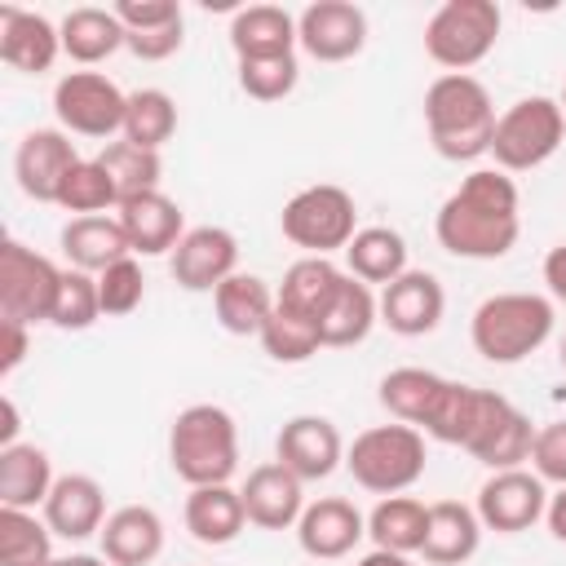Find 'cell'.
<instances>
[{"label":"cell","instance_id":"6da1fadb","mask_svg":"<svg viewBox=\"0 0 566 566\" xmlns=\"http://www.w3.org/2000/svg\"><path fill=\"white\" fill-rule=\"evenodd\" d=\"M517 186L500 168H473L438 208L433 234L460 261H500L522 234Z\"/></svg>","mask_w":566,"mask_h":566},{"label":"cell","instance_id":"7a4b0ae2","mask_svg":"<svg viewBox=\"0 0 566 566\" xmlns=\"http://www.w3.org/2000/svg\"><path fill=\"white\" fill-rule=\"evenodd\" d=\"M495 102L478 75L447 71L424 88V128L442 159L469 164L478 155H491L495 137Z\"/></svg>","mask_w":566,"mask_h":566},{"label":"cell","instance_id":"3957f363","mask_svg":"<svg viewBox=\"0 0 566 566\" xmlns=\"http://www.w3.org/2000/svg\"><path fill=\"white\" fill-rule=\"evenodd\" d=\"M168 464L186 486H221L239 469V424L217 402L177 411L168 429Z\"/></svg>","mask_w":566,"mask_h":566},{"label":"cell","instance_id":"277c9868","mask_svg":"<svg viewBox=\"0 0 566 566\" xmlns=\"http://www.w3.org/2000/svg\"><path fill=\"white\" fill-rule=\"evenodd\" d=\"M553 301L539 292H495L469 318V340L486 363H522L553 336Z\"/></svg>","mask_w":566,"mask_h":566},{"label":"cell","instance_id":"5b68a950","mask_svg":"<svg viewBox=\"0 0 566 566\" xmlns=\"http://www.w3.org/2000/svg\"><path fill=\"white\" fill-rule=\"evenodd\" d=\"M345 469L371 495H402L424 478V433L402 420L371 424L345 447Z\"/></svg>","mask_w":566,"mask_h":566},{"label":"cell","instance_id":"8992f818","mask_svg":"<svg viewBox=\"0 0 566 566\" xmlns=\"http://www.w3.org/2000/svg\"><path fill=\"white\" fill-rule=\"evenodd\" d=\"M279 226H283V239L305 248V256H327V252H345L349 239L358 234V208L345 186L318 181L296 190L283 203Z\"/></svg>","mask_w":566,"mask_h":566},{"label":"cell","instance_id":"52a82bcc","mask_svg":"<svg viewBox=\"0 0 566 566\" xmlns=\"http://www.w3.org/2000/svg\"><path fill=\"white\" fill-rule=\"evenodd\" d=\"M562 137H566V111H562V102H553L544 93L522 97V102H513L495 119V137H491L495 168L500 172H531V168H539L544 159L557 155Z\"/></svg>","mask_w":566,"mask_h":566},{"label":"cell","instance_id":"ba28073f","mask_svg":"<svg viewBox=\"0 0 566 566\" xmlns=\"http://www.w3.org/2000/svg\"><path fill=\"white\" fill-rule=\"evenodd\" d=\"M500 22L504 18L495 0H447L424 22V53L438 66L469 75V66H478L495 49Z\"/></svg>","mask_w":566,"mask_h":566},{"label":"cell","instance_id":"9c48e42d","mask_svg":"<svg viewBox=\"0 0 566 566\" xmlns=\"http://www.w3.org/2000/svg\"><path fill=\"white\" fill-rule=\"evenodd\" d=\"M57 283L62 270L40 256L35 248L4 239L0 248V318L9 323H49L53 318V301H57Z\"/></svg>","mask_w":566,"mask_h":566},{"label":"cell","instance_id":"30bf717a","mask_svg":"<svg viewBox=\"0 0 566 566\" xmlns=\"http://www.w3.org/2000/svg\"><path fill=\"white\" fill-rule=\"evenodd\" d=\"M124 106H128V93H119V84L106 80L102 71H71L53 84V115L62 133H75V137L124 133Z\"/></svg>","mask_w":566,"mask_h":566},{"label":"cell","instance_id":"8fae6325","mask_svg":"<svg viewBox=\"0 0 566 566\" xmlns=\"http://www.w3.org/2000/svg\"><path fill=\"white\" fill-rule=\"evenodd\" d=\"M544 513H548V491H544L539 473L500 469L478 491V522H482V531L517 535V531H531Z\"/></svg>","mask_w":566,"mask_h":566},{"label":"cell","instance_id":"7c38bea8","mask_svg":"<svg viewBox=\"0 0 566 566\" xmlns=\"http://www.w3.org/2000/svg\"><path fill=\"white\" fill-rule=\"evenodd\" d=\"M296 44L314 62H349L367 44V13L349 0H314L296 18Z\"/></svg>","mask_w":566,"mask_h":566},{"label":"cell","instance_id":"4fadbf2b","mask_svg":"<svg viewBox=\"0 0 566 566\" xmlns=\"http://www.w3.org/2000/svg\"><path fill=\"white\" fill-rule=\"evenodd\" d=\"M168 270L186 292H217L230 274H239V239L226 226H195L172 248Z\"/></svg>","mask_w":566,"mask_h":566},{"label":"cell","instance_id":"5bb4252c","mask_svg":"<svg viewBox=\"0 0 566 566\" xmlns=\"http://www.w3.org/2000/svg\"><path fill=\"white\" fill-rule=\"evenodd\" d=\"M75 164H80L75 142L62 128H31L13 150L18 190L35 203H57V190H62V181Z\"/></svg>","mask_w":566,"mask_h":566},{"label":"cell","instance_id":"9a60e30c","mask_svg":"<svg viewBox=\"0 0 566 566\" xmlns=\"http://www.w3.org/2000/svg\"><path fill=\"white\" fill-rule=\"evenodd\" d=\"M274 455L301 482H323L345 464V442L327 416H292L274 438Z\"/></svg>","mask_w":566,"mask_h":566},{"label":"cell","instance_id":"2e32d148","mask_svg":"<svg viewBox=\"0 0 566 566\" xmlns=\"http://www.w3.org/2000/svg\"><path fill=\"white\" fill-rule=\"evenodd\" d=\"M115 18L124 22V49L142 62H164L186 40V13L177 0H119Z\"/></svg>","mask_w":566,"mask_h":566},{"label":"cell","instance_id":"e0dca14e","mask_svg":"<svg viewBox=\"0 0 566 566\" xmlns=\"http://www.w3.org/2000/svg\"><path fill=\"white\" fill-rule=\"evenodd\" d=\"M447 292L429 270H407L380 292V323L394 336H429L442 323Z\"/></svg>","mask_w":566,"mask_h":566},{"label":"cell","instance_id":"ac0fdd59","mask_svg":"<svg viewBox=\"0 0 566 566\" xmlns=\"http://www.w3.org/2000/svg\"><path fill=\"white\" fill-rule=\"evenodd\" d=\"M239 495H243L248 522L261 526V531H287L305 513V482L292 469H283L279 460L256 464L248 473V482L239 486Z\"/></svg>","mask_w":566,"mask_h":566},{"label":"cell","instance_id":"d6986e66","mask_svg":"<svg viewBox=\"0 0 566 566\" xmlns=\"http://www.w3.org/2000/svg\"><path fill=\"white\" fill-rule=\"evenodd\" d=\"M367 535V517L340 500V495H323L314 504H305L301 522H296V544L305 557H318V562H336L345 553H354V544Z\"/></svg>","mask_w":566,"mask_h":566},{"label":"cell","instance_id":"ffe728a7","mask_svg":"<svg viewBox=\"0 0 566 566\" xmlns=\"http://www.w3.org/2000/svg\"><path fill=\"white\" fill-rule=\"evenodd\" d=\"M40 509H44L49 531L62 535V539L102 535V526H106V517H111V513H106V491H102V482L88 478V473H62Z\"/></svg>","mask_w":566,"mask_h":566},{"label":"cell","instance_id":"44dd1931","mask_svg":"<svg viewBox=\"0 0 566 566\" xmlns=\"http://www.w3.org/2000/svg\"><path fill=\"white\" fill-rule=\"evenodd\" d=\"M62 53V31L35 13V9H18V4H4L0 9V62L22 71V75H40L57 62Z\"/></svg>","mask_w":566,"mask_h":566},{"label":"cell","instance_id":"7402d4cb","mask_svg":"<svg viewBox=\"0 0 566 566\" xmlns=\"http://www.w3.org/2000/svg\"><path fill=\"white\" fill-rule=\"evenodd\" d=\"M124 234H128V248L137 256H164L181 243L186 234V217H181V203L168 199L164 190H146V195H133L115 208Z\"/></svg>","mask_w":566,"mask_h":566},{"label":"cell","instance_id":"603a6c76","mask_svg":"<svg viewBox=\"0 0 566 566\" xmlns=\"http://www.w3.org/2000/svg\"><path fill=\"white\" fill-rule=\"evenodd\" d=\"M164 553V517L146 504H124L102 526V557L111 566H150Z\"/></svg>","mask_w":566,"mask_h":566},{"label":"cell","instance_id":"cb8c5ba5","mask_svg":"<svg viewBox=\"0 0 566 566\" xmlns=\"http://www.w3.org/2000/svg\"><path fill=\"white\" fill-rule=\"evenodd\" d=\"M478 544H482L478 509H469L460 500L429 504V526H424V544H420L429 566H460L478 553Z\"/></svg>","mask_w":566,"mask_h":566},{"label":"cell","instance_id":"d4e9b609","mask_svg":"<svg viewBox=\"0 0 566 566\" xmlns=\"http://www.w3.org/2000/svg\"><path fill=\"white\" fill-rule=\"evenodd\" d=\"M230 49L239 62L287 57V53H296V18L279 4H248L230 18Z\"/></svg>","mask_w":566,"mask_h":566},{"label":"cell","instance_id":"484cf974","mask_svg":"<svg viewBox=\"0 0 566 566\" xmlns=\"http://www.w3.org/2000/svg\"><path fill=\"white\" fill-rule=\"evenodd\" d=\"M62 252H66L71 270H84V274H102L115 261L133 256L119 217H106V212L102 217H71L62 226Z\"/></svg>","mask_w":566,"mask_h":566},{"label":"cell","instance_id":"4316f807","mask_svg":"<svg viewBox=\"0 0 566 566\" xmlns=\"http://www.w3.org/2000/svg\"><path fill=\"white\" fill-rule=\"evenodd\" d=\"M380 323V301L371 296L367 283H358L354 274L340 279V287L332 292L323 318H318V336H323V349H349V345H363L367 332Z\"/></svg>","mask_w":566,"mask_h":566},{"label":"cell","instance_id":"83f0119b","mask_svg":"<svg viewBox=\"0 0 566 566\" xmlns=\"http://www.w3.org/2000/svg\"><path fill=\"white\" fill-rule=\"evenodd\" d=\"M248 526V513H243V495L221 482V486H190L186 495V531L208 544V548H221V544H234Z\"/></svg>","mask_w":566,"mask_h":566},{"label":"cell","instance_id":"f1b7e54d","mask_svg":"<svg viewBox=\"0 0 566 566\" xmlns=\"http://www.w3.org/2000/svg\"><path fill=\"white\" fill-rule=\"evenodd\" d=\"M53 460L35 442L0 447V504L4 509H35L53 491Z\"/></svg>","mask_w":566,"mask_h":566},{"label":"cell","instance_id":"f546056e","mask_svg":"<svg viewBox=\"0 0 566 566\" xmlns=\"http://www.w3.org/2000/svg\"><path fill=\"white\" fill-rule=\"evenodd\" d=\"M62 53L80 66H97L111 53L124 49V22L115 18V9H97V4H80L62 18Z\"/></svg>","mask_w":566,"mask_h":566},{"label":"cell","instance_id":"4dcf8cb0","mask_svg":"<svg viewBox=\"0 0 566 566\" xmlns=\"http://www.w3.org/2000/svg\"><path fill=\"white\" fill-rule=\"evenodd\" d=\"M340 279H345V270L336 261H327V256H301V261H292L283 270V283L274 292V305L292 310V314H301L310 323H318L323 310H327V301H332V292L340 287Z\"/></svg>","mask_w":566,"mask_h":566},{"label":"cell","instance_id":"1f68e13d","mask_svg":"<svg viewBox=\"0 0 566 566\" xmlns=\"http://www.w3.org/2000/svg\"><path fill=\"white\" fill-rule=\"evenodd\" d=\"M345 274H354L367 287H389L398 274H407V239L389 226H363L345 248Z\"/></svg>","mask_w":566,"mask_h":566},{"label":"cell","instance_id":"d6a6232c","mask_svg":"<svg viewBox=\"0 0 566 566\" xmlns=\"http://www.w3.org/2000/svg\"><path fill=\"white\" fill-rule=\"evenodd\" d=\"M212 310H217V323L230 332V336H261L265 318L274 314V292L261 274H230L217 292H212Z\"/></svg>","mask_w":566,"mask_h":566},{"label":"cell","instance_id":"836d02e7","mask_svg":"<svg viewBox=\"0 0 566 566\" xmlns=\"http://www.w3.org/2000/svg\"><path fill=\"white\" fill-rule=\"evenodd\" d=\"M424 526H429V504H420L416 495H385L367 513V535L376 539V548L407 553V557L420 553Z\"/></svg>","mask_w":566,"mask_h":566},{"label":"cell","instance_id":"e575fe53","mask_svg":"<svg viewBox=\"0 0 566 566\" xmlns=\"http://www.w3.org/2000/svg\"><path fill=\"white\" fill-rule=\"evenodd\" d=\"M53 562V531L35 517V509H4L0 504V566H49Z\"/></svg>","mask_w":566,"mask_h":566},{"label":"cell","instance_id":"d590c367","mask_svg":"<svg viewBox=\"0 0 566 566\" xmlns=\"http://www.w3.org/2000/svg\"><path fill=\"white\" fill-rule=\"evenodd\" d=\"M177 133V102L164 88H137L124 106V142L159 150Z\"/></svg>","mask_w":566,"mask_h":566},{"label":"cell","instance_id":"8d00e7d4","mask_svg":"<svg viewBox=\"0 0 566 566\" xmlns=\"http://www.w3.org/2000/svg\"><path fill=\"white\" fill-rule=\"evenodd\" d=\"M97 164L106 168V177L115 181V190H119V203L124 199H133V195H146V190H159V172H164V164H159V150H146V146H133V142H111L102 155H97Z\"/></svg>","mask_w":566,"mask_h":566},{"label":"cell","instance_id":"74e56055","mask_svg":"<svg viewBox=\"0 0 566 566\" xmlns=\"http://www.w3.org/2000/svg\"><path fill=\"white\" fill-rule=\"evenodd\" d=\"M256 340H261V349L274 363H305V358H314L323 349L318 323H310V318H301V314H292L283 305H274V314L265 318V327H261Z\"/></svg>","mask_w":566,"mask_h":566},{"label":"cell","instance_id":"f35d334b","mask_svg":"<svg viewBox=\"0 0 566 566\" xmlns=\"http://www.w3.org/2000/svg\"><path fill=\"white\" fill-rule=\"evenodd\" d=\"M438 380H442V376H438V371H424V367H394V371L380 380V407H385L394 420L420 429V416H424V407H429Z\"/></svg>","mask_w":566,"mask_h":566},{"label":"cell","instance_id":"ab89813d","mask_svg":"<svg viewBox=\"0 0 566 566\" xmlns=\"http://www.w3.org/2000/svg\"><path fill=\"white\" fill-rule=\"evenodd\" d=\"M57 208L80 212V217H102L106 208H119V190L97 159H80L57 190Z\"/></svg>","mask_w":566,"mask_h":566},{"label":"cell","instance_id":"60d3db41","mask_svg":"<svg viewBox=\"0 0 566 566\" xmlns=\"http://www.w3.org/2000/svg\"><path fill=\"white\" fill-rule=\"evenodd\" d=\"M102 318V296H97V274L84 270H62L57 301H53V327L57 332H84Z\"/></svg>","mask_w":566,"mask_h":566},{"label":"cell","instance_id":"b9f144b4","mask_svg":"<svg viewBox=\"0 0 566 566\" xmlns=\"http://www.w3.org/2000/svg\"><path fill=\"white\" fill-rule=\"evenodd\" d=\"M301 80V66H296V53L287 57H248L239 62V88L252 97V102H283Z\"/></svg>","mask_w":566,"mask_h":566},{"label":"cell","instance_id":"7bdbcfd3","mask_svg":"<svg viewBox=\"0 0 566 566\" xmlns=\"http://www.w3.org/2000/svg\"><path fill=\"white\" fill-rule=\"evenodd\" d=\"M97 296H102V314H111V318L133 314V310L142 305V296H146V274H142V265H137L133 256H124V261H115L111 270H102V274H97Z\"/></svg>","mask_w":566,"mask_h":566},{"label":"cell","instance_id":"ee69618b","mask_svg":"<svg viewBox=\"0 0 566 566\" xmlns=\"http://www.w3.org/2000/svg\"><path fill=\"white\" fill-rule=\"evenodd\" d=\"M531 464L544 482H557L566 486V420H548L535 429V442H531Z\"/></svg>","mask_w":566,"mask_h":566},{"label":"cell","instance_id":"f6af8a7d","mask_svg":"<svg viewBox=\"0 0 566 566\" xmlns=\"http://www.w3.org/2000/svg\"><path fill=\"white\" fill-rule=\"evenodd\" d=\"M4 327V349H0V376H13L31 349V336H27V323H0Z\"/></svg>","mask_w":566,"mask_h":566},{"label":"cell","instance_id":"bcb514c9","mask_svg":"<svg viewBox=\"0 0 566 566\" xmlns=\"http://www.w3.org/2000/svg\"><path fill=\"white\" fill-rule=\"evenodd\" d=\"M544 283H548V296L566 305V243L548 248V256H544Z\"/></svg>","mask_w":566,"mask_h":566},{"label":"cell","instance_id":"7dc6e473","mask_svg":"<svg viewBox=\"0 0 566 566\" xmlns=\"http://www.w3.org/2000/svg\"><path fill=\"white\" fill-rule=\"evenodd\" d=\"M544 522H548L553 539L566 544V486H557V495H548V513H544Z\"/></svg>","mask_w":566,"mask_h":566},{"label":"cell","instance_id":"c3c4849f","mask_svg":"<svg viewBox=\"0 0 566 566\" xmlns=\"http://www.w3.org/2000/svg\"><path fill=\"white\" fill-rule=\"evenodd\" d=\"M358 566H420V562H411L407 553H389V548H371L367 557H358Z\"/></svg>","mask_w":566,"mask_h":566},{"label":"cell","instance_id":"681fc988","mask_svg":"<svg viewBox=\"0 0 566 566\" xmlns=\"http://www.w3.org/2000/svg\"><path fill=\"white\" fill-rule=\"evenodd\" d=\"M0 411H4V424H0V447H13V442H18V407H13V398H4V402H0Z\"/></svg>","mask_w":566,"mask_h":566},{"label":"cell","instance_id":"f907efd6","mask_svg":"<svg viewBox=\"0 0 566 566\" xmlns=\"http://www.w3.org/2000/svg\"><path fill=\"white\" fill-rule=\"evenodd\" d=\"M49 566H111L106 557H93V553H66V557H53Z\"/></svg>","mask_w":566,"mask_h":566},{"label":"cell","instance_id":"816d5d0a","mask_svg":"<svg viewBox=\"0 0 566 566\" xmlns=\"http://www.w3.org/2000/svg\"><path fill=\"white\" fill-rule=\"evenodd\" d=\"M557 358H562V367H566V336H562V349H557Z\"/></svg>","mask_w":566,"mask_h":566},{"label":"cell","instance_id":"f5cc1de1","mask_svg":"<svg viewBox=\"0 0 566 566\" xmlns=\"http://www.w3.org/2000/svg\"><path fill=\"white\" fill-rule=\"evenodd\" d=\"M562 111H566V88H562Z\"/></svg>","mask_w":566,"mask_h":566}]
</instances>
